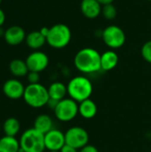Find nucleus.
I'll return each instance as SVG.
<instances>
[{
  "instance_id": "f257e3e1",
  "label": "nucleus",
  "mask_w": 151,
  "mask_h": 152,
  "mask_svg": "<svg viewBox=\"0 0 151 152\" xmlns=\"http://www.w3.org/2000/svg\"><path fill=\"white\" fill-rule=\"evenodd\" d=\"M101 54L93 48H83L78 51L75 56V66L82 73L92 74L97 72L101 69Z\"/></svg>"
},
{
  "instance_id": "f03ea898",
  "label": "nucleus",
  "mask_w": 151,
  "mask_h": 152,
  "mask_svg": "<svg viewBox=\"0 0 151 152\" xmlns=\"http://www.w3.org/2000/svg\"><path fill=\"white\" fill-rule=\"evenodd\" d=\"M67 88L69 98L76 101L77 103L90 99L93 91L92 82L84 76H77L73 77L69 82Z\"/></svg>"
},
{
  "instance_id": "7ed1b4c3",
  "label": "nucleus",
  "mask_w": 151,
  "mask_h": 152,
  "mask_svg": "<svg viewBox=\"0 0 151 152\" xmlns=\"http://www.w3.org/2000/svg\"><path fill=\"white\" fill-rule=\"evenodd\" d=\"M23 99L25 102L32 108H42L47 105L49 102L48 89L40 83L29 84L25 87Z\"/></svg>"
},
{
  "instance_id": "20e7f679",
  "label": "nucleus",
  "mask_w": 151,
  "mask_h": 152,
  "mask_svg": "<svg viewBox=\"0 0 151 152\" xmlns=\"http://www.w3.org/2000/svg\"><path fill=\"white\" fill-rule=\"evenodd\" d=\"M20 151L25 152H44L45 150L44 134L34 127L26 130L20 138Z\"/></svg>"
},
{
  "instance_id": "39448f33",
  "label": "nucleus",
  "mask_w": 151,
  "mask_h": 152,
  "mask_svg": "<svg viewBox=\"0 0 151 152\" xmlns=\"http://www.w3.org/2000/svg\"><path fill=\"white\" fill-rule=\"evenodd\" d=\"M71 39V31L65 24H56L50 28L46 37V43L55 48L61 49L69 45Z\"/></svg>"
},
{
  "instance_id": "423d86ee",
  "label": "nucleus",
  "mask_w": 151,
  "mask_h": 152,
  "mask_svg": "<svg viewBox=\"0 0 151 152\" xmlns=\"http://www.w3.org/2000/svg\"><path fill=\"white\" fill-rule=\"evenodd\" d=\"M53 112L58 120L61 122L71 121L78 114V103L71 98H65L58 102Z\"/></svg>"
},
{
  "instance_id": "0eeeda50",
  "label": "nucleus",
  "mask_w": 151,
  "mask_h": 152,
  "mask_svg": "<svg viewBox=\"0 0 151 152\" xmlns=\"http://www.w3.org/2000/svg\"><path fill=\"white\" fill-rule=\"evenodd\" d=\"M66 144L74 147L77 150H81L89 142V134L87 131L80 126H72L69 128L65 133Z\"/></svg>"
},
{
  "instance_id": "6e6552de",
  "label": "nucleus",
  "mask_w": 151,
  "mask_h": 152,
  "mask_svg": "<svg viewBox=\"0 0 151 152\" xmlns=\"http://www.w3.org/2000/svg\"><path fill=\"white\" fill-rule=\"evenodd\" d=\"M102 39L109 47L117 49L124 45L125 42V35L121 28L116 25H111L104 29Z\"/></svg>"
},
{
  "instance_id": "1a4fd4ad",
  "label": "nucleus",
  "mask_w": 151,
  "mask_h": 152,
  "mask_svg": "<svg viewBox=\"0 0 151 152\" xmlns=\"http://www.w3.org/2000/svg\"><path fill=\"white\" fill-rule=\"evenodd\" d=\"M25 61L29 71L40 73L47 68L49 64V58L44 53L35 51L27 57Z\"/></svg>"
},
{
  "instance_id": "9d476101",
  "label": "nucleus",
  "mask_w": 151,
  "mask_h": 152,
  "mask_svg": "<svg viewBox=\"0 0 151 152\" xmlns=\"http://www.w3.org/2000/svg\"><path fill=\"white\" fill-rule=\"evenodd\" d=\"M44 144L49 151H60L66 144L65 134L58 129H52L44 134Z\"/></svg>"
},
{
  "instance_id": "9b49d317",
  "label": "nucleus",
  "mask_w": 151,
  "mask_h": 152,
  "mask_svg": "<svg viewBox=\"0 0 151 152\" xmlns=\"http://www.w3.org/2000/svg\"><path fill=\"white\" fill-rule=\"evenodd\" d=\"M25 86L18 79L12 78L4 82L3 86V93L4 95L12 100H18L23 98Z\"/></svg>"
},
{
  "instance_id": "f8f14e48",
  "label": "nucleus",
  "mask_w": 151,
  "mask_h": 152,
  "mask_svg": "<svg viewBox=\"0 0 151 152\" xmlns=\"http://www.w3.org/2000/svg\"><path fill=\"white\" fill-rule=\"evenodd\" d=\"M3 37L8 45H20L26 39L27 36H26L25 30L21 27L14 25L5 29Z\"/></svg>"
},
{
  "instance_id": "ddd939ff",
  "label": "nucleus",
  "mask_w": 151,
  "mask_h": 152,
  "mask_svg": "<svg viewBox=\"0 0 151 152\" xmlns=\"http://www.w3.org/2000/svg\"><path fill=\"white\" fill-rule=\"evenodd\" d=\"M101 4L97 0H83L81 3V11L83 14L89 19H94L101 12Z\"/></svg>"
},
{
  "instance_id": "4468645a",
  "label": "nucleus",
  "mask_w": 151,
  "mask_h": 152,
  "mask_svg": "<svg viewBox=\"0 0 151 152\" xmlns=\"http://www.w3.org/2000/svg\"><path fill=\"white\" fill-rule=\"evenodd\" d=\"M97 105L91 100L87 99L78 103V114L85 119H92L97 114Z\"/></svg>"
},
{
  "instance_id": "2eb2a0df",
  "label": "nucleus",
  "mask_w": 151,
  "mask_h": 152,
  "mask_svg": "<svg viewBox=\"0 0 151 152\" xmlns=\"http://www.w3.org/2000/svg\"><path fill=\"white\" fill-rule=\"evenodd\" d=\"M33 127L36 130L42 133L43 134H45L48 132H50L52 129H53V122L49 115L40 114L36 118Z\"/></svg>"
},
{
  "instance_id": "dca6fc26",
  "label": "nucleus",
  "mask_w": 151,
  "mask_h": 152,
  "mask_svg": "<svg viewBox=\"0 0 151 152\" xmlns=\"http://www.w3.org/2000/svg\"><path fill=\"white\" fill-rule=\"evenodd\" d=\"M47 89H48L50 99H53L58 102L65 99V96L68 94L67 86H65L61 82H53V84L50 85V86Z\"/></svg>"
},
{
  "instance_id": "f3484780",
  "label": "nucleus",
  "mask_w": 151,
  "mask_h": 152,
  "mask_svg": "<svg viewBox=\"0 0 151 152\" xmlns=\"http://www.w3.org/2000/svg\"><path fill=\"white\" fill-rule=\"evenodd\" d=\"M117 63L118 56L114 51H107L101 55V67L105 71L115 69Z\"/></svg>"
},
{
  "instance_id": "a211bd4d",
  "label": "nucleus",
  "mask_w": 151,
  "mask_h": 152,
  "mask_svg": "<svg viewBox=\"0 0 151 152\" xmlns=\"http://www.w3.org/2000/svg\"><path fill=\"white\" fill-rule=\"evenodd\" d=\"M27 45L34 50L41 48L46 43V37L40 31H32L26 37Z\"/></svg>"
},
{
  "instance_id": "6ab92c4d",
  "label": "nucleus",
  "mask_w": 151,
  "mask_h": 152,
  "mask_svg": "<svg viewBox=\"0 0 151 152\" xmlns=\"http://www.w3.org/2000/svg\"><path fill=\"white\" fill-rule=\"evenodd\" d=\"M20 141L15 137L4 135L0 138V152H20Z\"/></svg>"
},
{
  "instance_id": "aec40b11",
  "label": "nucleus",
  "mask_w": 151,
  "mask_h": 152,
  "mask_svg": "<svg viewBox=\"0 0 151 152\" xmlns=\"http://www.w3.org/2000/svg\"><path fill=\"white\" fill-rule=\"evenodd\" d=\"M9 70L13 76L18 77H25L29 72L26 61L20 59L12 60L9 64Z\"/></svg>"
},
{
  "instance_id": "412c9836",
  "label": "nucleus",
  "mask_w": 151,
  "mask_h": 152,
  "mask_svg": "<svg viewBox=\"0 0 151 152\" xmlns=\"http://www.w3.org/2000/svg\"><path fill=\"white\" fill-rule=\"evenodd\" d=\"M2 128H3V131L5 135L15 137L18 134V133L20 132V124L17 118L11 117V118H8L5 119V121L3 123Z\"/></svg>"
},
{
  "instance_id": "4be33fe9",
  "label": "nucleus",
  "mask_w": 151,
  "mask_h": 152,
  "mask_svg": "<svg viewBox=\"0 0 151 152\" xmlns=\"http://www.w3.org/2000/svg\"><path fill=\"white\" fill-rule=\"evenodd\" d=\"M101 12L105 19L107 20H113L117 16V9L112 4L103 5L101 9Z\"/></svg>"
},
{
  "instance_id": "5701e85b",
  "label": "nucleus",
  "mask_w": 151,
  "mask_h": 152,
  "mask_svg": "<svg viewBox=\"0 0 151 152\" xmlns=\"http://www.w3.org/2000/svg\"><path fill=\"white\" fill-rule=\"evenodd\" d=\"M142 55L146 61L151 63V40L143 45L142 48Z\"/></svg>"
},
{
  "instance_id": "b1692460",
  "label": "nucleus",
  "mask_w": 151,
  "mask_h": 152,
  "mask_svg": "<svg viewBox=\"0 0 151 152\" xmlns=\"http://www.w3.org/2000/svg\"><path fill=\"white\" fill-rule=\"evenodd\" d=\"M27 78L29 84H37L40 80V75L38 72L35 71H29L27 75Z\"/></svg>"
},
{
  "instance_id": "393cba45",
  "label": "nucleus",
  "mask_w": 151,
  "mask_h": 152,
  "mask_svg": "<svg viewBox=\"0 0 151 152\" xmlns=\"http://www.w3.org/2000/svg\"><path fill=\"white\" fill-rule=\"evenodd\" d=\"M79 152H99V151H98V149L95 146L87 144L84 148H82Z\"/></svg>"
},
{
  "instance_id": "a878e982",
  "label": "nucleus",
  "mask_w": 151,
  "mask_h": 152,
  "mask_svg": "<svg viewBox=\"0 0 151 152\" xmlns=\"http://www.w3.org/2000/svg\"><path fill=\"white\" fill-rule=\"evenodd\" d=\"M60 152H78V150L74 147H71L68 144H65L62 147V149L60 151Z\"/></svg>"
},
{
  "instance_id": "bb28decb",
  "label": "nucleus",
  "mask_w": 151,
  "mask_h": 152,
  "mask_svg": "<svg viewBox=\"0 0 151 152\" xmlns=\"http://www.w3.org/2000/svg\"><path fill=\"white\" fill-rule=\"evenodd\" d=\"M4 21H5V13H4V12L0 8V28L4 25Z\"/></svg>"
},
{
  "instance_id": "cd10ccee",
  "label": "nucleus",
  "mask_w": 151,
  "mask_h": 152,
  "mask_svg": "<svg viewBox=\"0 0 151 152\" xmlns=\"http://www.w3.org/2000/svg\"><path fill=\"white\" fill-rule=\"evenodd\" d=\"M49 29H50V28H46V27H44V28H42L39 31L46 37H47V35H48V33H49Z\"/></svg>"
},
{
  "instance_id": "c85d7f7f",
  "label": "nucleus",
  "mask_w": 151,
  "mask_h": 152,
  "mask_svg": "<svg viewBox=\"0 0 151 152\" xmlns=\"http://www.w3.org/2000/svg\"><path fill=\"white\" fill-rule=\"evenodd\" d=\"M101 5H105V4H112V2L114 0H97Z\"/></svg>"
},
{
  "instance_id": "c756f323",
  "label": "nucleus",
  "mask_w": 151,
  "mask_h": 152,
  "mask_svg": "<svg viewBox=\"0 0 151 152\" xmlns=\"http://www.w3.org/2000/svg\"><path fill=\"white\" fill-rule=\"evenodd\" d=\"M1 127H2V126H1V123H0V130H1Z\"/></svg>"
},
{
  "instance_id": "7c9ffc66",
  "label": "nucleus",
  "mask_w": 151,
  "mask_h": 152,
  "mask_svg": "<svg viewBox=\"0 0 151 152\" xmlns=\"http://www.w3.org/2000/svg\"><path fill=\"white\" fill-rule=\"evenodd\" d=\"M48 152H60V151H48Z\"/></svg>"
},
{
  "instance_id": "2f4dec72",
  "label": "nucleus",
  "mask_w": 151,
  "mask_h": 152,
  "mask_svg": "<svg viewBox=\"0 0 151 152\" xmlns=\"http://www.w3.org/2000/svg\"><path fill=\"white\" fill-rule=\"evenodd\" d=\"M1 3H2V0H0V4H1Z\"/></svg>"
},
{
  "instance_id": "473e14b6",
  "label": "nucleus",
  "mask_w": 151,
  "mask_h": 152,
  "mask_svg": "<svg viewBox=\"0 0 151 152\" xmlns=\"http://www.w3.org/2000/svg\"><path fill=\"white\" fill-rule=\"evenodd\" d=\"M20 152H25V151H20Z\"/></svg>"
},
{
  "instance_id": "72a5a7b5",
  "label": "nucleus",
  "mask_w": 151,
  "mask_h": 152,
  "mask_svg": "<svg viewBox=\"0 0 151 152\" xmlns=\"http://www.w3.org/2000/svg\"><path fill=\"white\" fill-rule=\"evenodd\" d=\"M150 1H151V0H150Z\"/></svg>"
}]
</instances>
